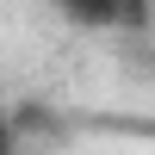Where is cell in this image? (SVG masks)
Wrapping results in <instances>:
<instances>
[{"instance_id": "6da1fadb", "label": "cell", "mask_w": 155, "mask_h": 155, "mask_svg": "<svg viewBox=\"0 0 155 155\" xmlns=\"http://www.w3.org/2000/svg\"><path fill=\"white\" fill-rule=\"evenodd\" d=\"M74 25H143L149 0H56Z\"/></svg>"}, {"instance_id": "7a4b0ae2", "label": "cell", "mask_w": 155, "mask_h": 155, "mask_svg": "<svg viewBox=\"0 0 155 155\" xmlns=\"http://www.w3.org/2000/svg\"><path fill=\"white\" fill-rule=\"evenodd\" d=\"M0 155H12V118L0 112Z\"/></svg>"}]
</instances>
